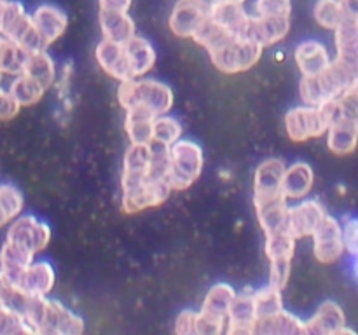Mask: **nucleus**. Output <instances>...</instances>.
<instances>
[{
	"instance_id": "33",
	"label": "nucleus",
	"mask_w": 358,
	"mask_h": 335,
	"mask_svg": "<svg viewBox=\"0 0 358 335\" xmlns=\"http://www.w3.org/2000/svg\"><path fill=\"white\" fill-rule=\"evenodd\" d=\"M24 206L23 194L13 184H0V227L21 215Z\"/></svg>"
},
{
	"instance_id": "25",
	"label": "nucleus",
	"mask_w": 358,
	"mask_h": 335,
	"mask_svg": "<svg viewBox=\"0 0 358 335\" xmlns=\"http://www.w3.org/2000/svg\"><path fill=\"white\" fill-rule=\"evenodd\" d=\"M255 334L264 335H303L306 334V321L296 314L282 309L271 316L259 318L255 325Z\"/></svg>"
},
{
	"instance_id": "15",
	"label": "nucleus",
	"mask_w": 358,
	"mask_h": 335,
	"mask_svg": "<svg viewBox=\"0 0 358 335\" xmlns=\"http://www.w3.org/2000/svg\"><path fill=\"white\" fill-rule=\"evenodd\" d=\"M55 269H52V265L49 264V262H31V264L24 269L21 278L17 279L14 288L20 290L23 295L48 297L49 293L52 292V288H55Z\"/></svg>"
},
{
	"instance_id": "45",
	"label": "nucleus",
	"mask_w": 358,
	"mask_h": 335,
	"mask_svg": "<svg viewBox=\"0 0 358 335\" xmlns=\"http://www.w3.org/2000/svg\"><path fill=\"white\" fill-rule=\"evenodd\" d=\"M345 2L348 3V9L358 16V0H345Z\"/></svg>"
},
{
	"instance_id": "21",
	"label": "nucleus",
	"mask_w": 358,
	"mask_h": 335,
	"mask_svg": "<svg viewBox=\"0 0 358 335\" xmlns=\"http://www.w3.org/2000/svg\"><path fill=\"white\" fill-rule=\"evenodd\" d=\"M290 30V17H266V16H250L247 37L259 42L261 45L276 44L283 40Z\"/></svg>"
},
{
	"instance_id": "36",
	"label": "nucleus",
	"mask_w": 358,
	"mask_h": 335,
	"mask_svg": "<svg viewBox=\"0 0 358 335\" xmlns=\"http://www.w3.org/2000/svg\"><path fill=\"white\" fill-rule=\"evenodd\" d=\"M182 136V124L177 117L164 114L154 119L152 142L161 143L164 147H171Z\"/></svg>"
},
{
	"instance_id": "16",
	"label": "nucleus",
	"mask_w": 358,
	"mask_h": 335,
	"mask_svg": "<svg viewBox=\"0 0 358 335\" xmlns=\"http://www.w3.org/2000/svg\"><path fill=\"white\" fill-rule=\"evenodd\" d=\"M336 58L358 73V16L350 10L346 20L334 30Z\"/></svg>"
},
{
	"instance_id": "32",
	"label": "nucleus",
	"mask_w": 358,
	"mask_h": 335,
	"mask_svg": "<svg viewBox=\"0 0 358 335\" xmlns=\"http://www.w3.org/2000/svg\"><path fill=\"white\" fill-rule=\"evenodd\" d=\"M45 87L41 82H37L31 77L20 73V75L14 77V80L9 86V93L16 98L17 103L21 107H31V105H37L42 100L45 93Z\"/></svg>"
},
{
	"instance_id": "9",
	"label": "nucleus",
	"mask_w": 358,
	"mask_h": 335,
	"mask_svg": "<svg viewBox=\"0 0 358 335\" xmlns=\"http://www.w3.org/2000/svg\"><path fill=\"white\" fill-rule=\"evenodd\" d=\"M264 45L248 37H233L220 47L210 51L213 66L222 73H241L250 70L261 59Z\"/></svg>"
},
{
	"instance_id": "44",
	"label": "nucleus",
	"mask_w": 358,
	"mask_h": 335,
	"mask_svg": "<svg viewBox=\"0 0 358 335\" xmlns=\"http://www.w3.org/2000/svg\"><path fill=\"white\" fill-rule=\"evenodd\" d=\"M131 0H100V9H110V10H124L128 13Z\"/></svg>"
},
{
	"instance_id": "26",
	"label": "nucleus",
	"mask_w": 358,
	"mask_h": 335,
	"mask_svg": "<svg viewBox=\"0 0 358 335\" xmlns=\"http://www.w3.org/2000/svg\"><path fill=\"white\" fill-rule=\"evenodd\" d=\"M124 49L133 79L143 77L156 65V51H154L152 44L147 38L140 37V35H133L129 40L124 42Z\"/></svg>"
},
{
	"instance_id": "48",
	"label": "nucleus",
	"mask_w": 358,
	"mask_h": 335,
	"mask_svg": "<svg viewBox=\"0 0 358 335\" xmlns=\"http://www.w3.org/2000/svg\"><path fill=\"white\" fill-rule=\"evenodd\" d=\"M2 2H7V0H0V3H2Z\"/></svg>"
},
{
	"instance_id": "11",
	"label": "nucleus",
	"mask_w": 358,
	"mask_h": 335,
	"mask_svg": "<svg viewBox=\"0 0 358 335\" xmlns=\"http://www.w3.org/2000/svg\"><path fill=\"white\" fill-rule=\"evenodd\" d=\"M313 253L320 264H334L346 251L343 225L332 215H325L313 236Z\"/></svg>"
},
{
	"instance_id": "1",
	"label": "nucleus",
	"mask_w": 358,
	"mask_h": 335,
	"mask_svg": "<svg viewBox=\"0 0 358 335\" xmlns=\"http://www.w3.org/2000/svg\"><path fill=\"white\" fill-rule=\"evenodd\" d=\"M9 306L21 311L34 334L79 335L84 332L83 318L72 313L59 300L23 295L20 290H16L13 299L9 300Z\"/></svg>"
},
{
	"instance_id": "13",
	"label": "nucleus",
	"mask_w": 358,
	"mask_h": 335,
	"mask_svg": "<svg viewBox=\"0 0 358 335\" xmlns=\"http://www.w3.org/2000/svg\"><path fill=\"white\" fill-rule=\"evenodd\" d=\"M327 211L317 199H301L297 204L289 206V220H287V229L296 239L311 237L322 220L325 218Z\"/></svg>"
},
{
	"instance_id": "43",
	"label": "nucleus",
	"mask_w": 358,
	"mask_h": 335,
	"mask_svg": "<svg viewBox=\"0 0 358 335\" xmlns=\"http://www.w3.org/2000/svg\"><path fill=\"white\" fill-rule=\"evenodd\" d=\"M14 292H16V288H14V286L7 281L6 276L0 272V304H9V300L13 299Z\"/></svg>"
},
{
	"instance_id": "4",
	"label": "nucleus",
	"mask_w": 358,
	"mask_h": 335,
	"mask_svg": "<svg viewBox=\"0 0 358 335\" xmlns=\"http://www.w3.org/2000/svg\"><path fill=\"white\" fill-rule=\"evenodd\" d=\"M358 75L352 68L339 63L338 59H332L331 65L324 72L311 77H303L299 84V94L304 105L311 107H320L327 101L336 100L341 96L350 84Z\"/></svg>"
},
{
	"instance_id": "8",
	"label": "nucleus",
	"mask_w": 358,
	"mask_h": 335,
	"mask_svg": "<svg viewBox=\"0 0 358 335\" xmlns=\"http://www.w3.org/2000/svg\"><path fill=\"white\" fill-rule=\"evenodd\" d=\"M234 297L236 292L227 283H217L208 290L198 311V335H219L226 332Z\"/></svg>"
},
{
	"instance_id": "46",
	"label": "nucleus",
	"mask_w": 358,
	"mask_h": 335,
	"mask_svg": "<svg viewBox=\"0 0 358 335\" xmlns=\"http://www.w3.org/2000/svg\"><path fill=\"white\" fill-rule=\"evenodd\" d=\"M353 271H355V276L358 278V255L355 257V264H353Z\"/></svg>"
},
{
	"instance_id": "3",
	"label": "nucleus",
	"mask_w": 358,
	"mask_h": 335,
	"mask_svg": "<svg viewBox=\"0 0 358 335\" xmlns=\"http://www.w3.org/2000/svg\"><path fill=\"white\" fill-rule=\"evenodd\" d=\"M117 100L124 112H140L156 119L171 110L173 91L159 80L140 77L119 84Z\"/></svg>"
},
{
	"instance_id": "19",
	"label": "nucleus",
	"mask_w": 358,
	"mask_h": 335,
	"mask_svg": "<svg viewBox=\"0 0 358 335\" xmlns=\"http://www.w3.org/2000/svg\"><path fill=\"white\" fill-rule=\"evenodd\" d=\"M208 17V14L194 2V0H178L173 7L170 21V30L180 38H192L199 24Z\"/></svg>"
},
{
	"instance_id": "22",
	"label": "nucleus",
	"mask_w": 358,
	"mask_h": 335,
	"mask_svg": "<svg viewBox=\"0 0 358 335\" xmlns=\"http://www.w3.org/2000/svg\"><path fill=\"white\" fill-rule=\"evenodd\" d=\"M315 173L311 166L303 161H296L290 166H287L283 174V194L289 201H301L306 199L313 188Z\"/></svg>"
},
{
	"instance_id": "10",
	"label": "nucleus",
	"mask_w": 358,
	"mask_h": 335,
	"mask_svg": "<svg viewBox=\"0 0 358 335\" xmlns=\"http://www.w3.org/2000/svg\"><path fill=\"white\" fill-rule=\"evenodd\" d=\"M6 239L37 255L48 248L51 241V227L35 215H20L7 229Z\"/></svg>"
},
{
	"instance_id": "47",
	"label": "nucleus",
	"mask_w": 358,
	"mask_h": 335,
	"mask_svg": "<svg viewBox=\"0 0 358 335\" xmlns=\"http://www.w3.org/2000/svg\"><path fill=\"white\" fill-rule=\"evenodd\" d=\"M2 75H3V73H2V72H0V82H2Z\"/></svg>"
},
{
	"instance_id": "23",
	"label": "nucleus",
	"mask_w": 358,
	"mask_h": 335,
	"mask_svg": "<svg viewBox=\"0 0 358 335\" xmlns=\"http://www.w3.org/2000/svg\"><path fill=\"white\" fill-rule=\"evenodd\" d=\"M294 58H296V63L299 66L303 77H311L324 72L332 61L327 47L322 42L317 40L301 42L296 47Z\"/></svg>"
},
{
	"instance_id": "42",
	"label": "nucleus",
	"mask_w": 358,
	"mask_h": 335,
	"mask_svg": "<svg viewBox=\"0 0 358 335\" xmlns=\"http://www.w3.org/2000/svg\"><path fill=\"white\" fill-rule=\"evenodd\" d=\"M21 110V105L17 103L16 98L9 93V89H2L0 87V121L7 122L13 121Z\"/></svg>"
},
{
	"instance_id": "39",
	"label": "nucleus",
	"mask_w": 358,
	"mask_h": 335,
	"mask_svg": "<svg viewBox=\"0 0 358 335\" xmlns=\"http://www.w3.org/2000/svg\"><path fill=\"white\" fill-rule=\"evenodd\" d=\"M255 13L257 16L266 17H290L292 2L290 0H257Z\"/></svg>"
},
{
	"instance_id": "28",
	"label": "nucleus",
	"mask_w": 358,
	"mask_h": 335,
	"mask_svg": "<svg viewBox=\"0 0 358 335\" xmlns=\"http://www.w3.org/2000/svg\"><path fill=\"white\" fill-rule=\"evenodd\" d=\"M296 237L289 230L266 234L264 251L269 264H292L294 251H296Z\"/></svg>"
},
{
	"instance_id": "37",
	"label": "nucleus",
	"mask_w": 358,
	"mask_h": 335,
	"mask_svg": "<svg viewBox=\"0 0 358 335\" xmlns=\"http://www.w3.org/2000/svg\"><path fill=\"white\" fill-rule=\"evenodd\" d=\"M34 334L27 318L9 304H0V335Z\"/></svg>"
},
{
	"instance_id": "18",
	"label": "nucleus",
	"mask_w": 358,
	"mask_h": 335,
	"mask_svg": "<svg viewBox=\"0 0 358 335\" xmlns=\"http://www.w3.org/2000/svg\"><path fill=\"white\" fill-rule=\"evenodd\" d=\"M346 327L345 311L334 300H325L306 321L308 335H341Z\"/></svg>"
},
{
	"instance_id": "5",
	"label": "nucleus",
	"mask_w": 358,
	"mask_h": 335,
	"mask_svg": "<svg viewBox=\"0 0 358 335\" xmlns=\"http://www.w3.org/2000/svg\"><path fill=\"white\" fill-rule=\"evenodd\" d=\"M338 119V108H336L334 100L327 101L320 107H311V105L294 107L285 115L287 135L296 143L320 138V136L327 135L331 124Z\"/></svg>"
},
{
	"instance_id": "34",
	"label": "nucleus",
	"mask_w": 358,
	"mask_h": 335,
	"mask_svg": "<svg viewBox=\"0 0 358 335\" xmlns=\"http://www.w3.org/2000/svg\"><path fill=\"white\" fill-rule=\"evenodd\" d=\"M154 117H149L140 112H126L124 129L131 143H150L152 142Z\"/></svg>"
},
{
	"instance_id": "6",
	"label": "nucleus",
	"mask_w": 358,
	"mask_h": 335,
	"mask_svg": "<svg viewBox=\"0 0 358 335\" xmlns=\"http://www.w3.org/2000/svg\"><path fill=\"white\" fill-rule=\"evenodd\" d=\"M0 35L16 42L27 52L48 49L35 28L34 17L27 14L20 2L7 0L0 3Z\"/></svg>"
},
{
	"instance_id": "17",
	"label": "nucleus",
	"mask_w": 358,
	"mask_h": 335,
	"mask_svg": "<svg viewBox=\"0 0 358 335\" xmlns=\"http://www.w3.org/2000/svg\"><path fill=\"white\" fill-rule=\"evenodd\" d=\"M257 325V311L254 304V292H240L234 297L229 311L226 334L229 335H254Z\"/></svg>"
},
{
	"instance_id": "31",
	"label": "nucleus",
	"mask_w": 358,
	"mask_h": 335,
	"mask_svg": "<svg viewBox=\"0 0 358 335\" xmlns=\"http://www.w3.org/2000/svg\"><path fill=\"white\" fill-rule=\"evenodd\" d=\"M28 52L23 47L13 42L10 38L0 35V72L3 75H20L23 73L24 61Z\"/></svg>"
},
{
	"instance_id": "20",
	"label": "nucleus",
	"mask_w": 358,
	"mask_h": 335,
	"mask_svg": "<svg viewBox=\"0 0 358 335\" xmlns=\"http://www.w3.org/2000/svg\"><path fill=\"white\" fill-rule=\"evenodd\" d=\"M31 17H34L35 28L45 45H51L52 42L58 40L69 27L66 14L52 3H44V6L37 7Z\"/></svg>"
},
{
	"instance_id": "7",
	"label": "nucleus",
	"mask_w": 358,
	"mask_h": 335,
	"mask_svg": "<svg viewBox=\"0 0 358 335\" xmlns=\"http://www.w3.org/2000/svg\"><path fill=\"white\" fill-rule=\"evenodd\" d=\"M205 164L203 149L192 140H178L170 147L168 181L173 191H187L199 178Z\"/></svg>"
},
{
	"instance_id": "2",
	"label": "nucleus",
	"mask_w": 358,
	"mask_h": 335,
	"mask_svg": "<svg viewBox=\"0 0 358 335\" xmlns=\"http://www.w3.org/2000/svg\"><path fill=\"white\" fill-rule=\"evenodd\" d=\"M150 143H129L122 161V211L133 213L154 208L150 195Z\"/></svg>"
},
{
	"instance_id": "27",
	"label": "nucleus",
	"mask_w": 358,
	"mask_h": 335,
	"mask_svg": "<svg viewBox=\"0 0 358 335\" xmlns=\"http://www.w3.org/2000/svg\"><path fill=\"white\" fill-rule=\"evenodd\" d=\"M100 27L103 38L114 42H126L135 34V23L124 10L100 9Z\"/></svg>"
},
{
	"instance_id": "14",
	"label": "nucleus",
	"mask_w": 358,
	"mask_h": 335,
	"mask_svg": "<svg viewBox=\"0 0 358 335\" xmlns=\"http://www.w3.org/2000/svg\"><path fill=\"white\" fill-rule=\"evenodd\" d=\"M94 56H96V61L100 65V68L107 75H110L112 79L119 80V82L133 79L131 70H129L128 56H126L124 42H114L108 40V38H103L96 45Z\"/></svg>"
},
{
	"instance_id": "35",
	"label": "nucleus",
	"mask_w": 358,
	"mask_h": 335,
	"mask_svg": "<svg viewBox=\"0 0 358 335\" xmlns=\"http://www.w3.org/2000/svg\"><path fill=\"white\" fill-rule=\"evenodd\" d=\"M254 304L255 311H257V320L264 316H271V314L278 313L283 309V299H282V288L268 283L262 288L254 292Z\"/></svg>"
},
{
	"instance_id": "12",
	"label": "nucleus",
	"mask_w": 358,
	"mask_h": 335,
	"mask_svg": "<svg viewBox=\"0 0 358 335\" xmlns=\"http://www.w3.org/2000/svg\"><path fill=\"white\" fill-rule=\"evenodd\" d=\"M285 170V163L278 157H268L259 164L254 174V198H252L254 204L285 198V194H283Z\"/></svg>"
},
{
	"instance_id": "41",
	"label": "nucleus",
	"mask_w": 358,
	"mask_h": 335,
	"mask_svg": "<svg viewBox=\"0 0 358 335\" xmlns=\"http://www.w3.org/2000/svg\"><path fill=\"white\" fill-rule=\"evenodd\" d=\"M175 332L180 335H198V311H180L175 321Z\"/></svg>"
},
{
	"instance_id": "29",
	"label": "nucleus",
	"mask_w": 358,
	"mask_h": 335,
	"mask_svg": "<svg viewBox=\"0 0 358 335\" xmlns=\"http://www.w3.org/2000/svg\"><path fill=\"white\" fill-rule=\"evenodd\" d=\"M23 73L24 75L31 77V79H35L37 82H41L45 89H49L56 80L55 59L48 54L45 49H42V51L28 52V58L27 61H24Z\"/></svg>"
},
{
	"instance_id": "30",
	"label": "nucleus",
	"mask_w": 358,
	"mask_h": 335,
	"mask_svg": "<svg viewBox=\"0 0 358 335\" xmlns=\"http://www.w3.org/2000/svg\"><path fill=\"white\" fill-rule=\"evenodd\" d=\"M315 20L325 30H336L350 14L345 0H318L315 6Z\"/></svg>"
},
{
	"instance_id": "40",
	"label": "nucleus",
	"mask_w": 358,
	"mask_h": 335,
	"mask_svg": "<svg viewBox=\"0 0 358 335\" xmlns=\"http://www.w3.org/2000/svg\"><path fill=\"white\" fill-rule=\"evenodd\" d=\"M343 239H345L346 253L357 257L358 255V216H346L343 220Z\"/></svg>"
},
{
	"instance_id": "38",
	"label": "nucleus",
	"mask_w": 358,
	"mask_h": 335,
	"mask_svg": "<svg viewBox=\"0 0 358 335\" xmlns=\"http://www.w3.org/2000/svg\"><path fill=\"white\" fill-rule=\"evenodd\" d=\"M336 107H338L339 119H355L358 121V75L355 77L348 89L336 98Z\"/></svg>"
},
{
	"instance_id": "24",
	"label": "nucleus",
	"mask_w": 358,
	"mask_h": 335,
	"mask_svg": "<svg viewBox=\"0 0 358 335\" xmlns=\"http://www.w3.org/2000/svg\"><path fill=\"white\" fill-rule=\"evenodd\" d=\"M327 147L336 156H350L358 147V121L339 119L327 131Z\"/></svg>"
}]
</instances>
